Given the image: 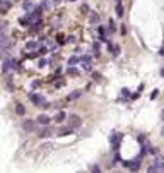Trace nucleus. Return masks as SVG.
Listing matches in <instances>:
<instances>
[{
    "label": "nucleus",
    "instance_id": "nucleus-15",
    "mask_svg": "<svg viewBox=\"0 0 164 173\" xmlns=\"http://www.w3.org/2000/svg\"><path fill=\"white\" fill-rule=\"evenodd\" d=\"M81 96V91H74V93L70 94V99H74V98H79Z\"/></svg>",
    "mask_w": 164,
    "mask_h": 173
},
{
    "label": "nucleus",
    "instance_id": "nucleus-17",
    "mask_svg": "<svg viewBox=\"0 0 164 173\" xmlns=\"http://www.w3.org/2000/svg\"><path fill=\"white\" fill-rule=\"evenodd\" d=\"M97 19H99V17H97L96 14H92V16H91V21H92V23H97Z\"/></svg>",
    "mask_w": 164,
    "mask_h": 173
},
{
    "label": "nucleus",
    "instance_id": "nucleus-19",
    "mask_svg": "<svg viewBox=\"0 0 164 173\" xmlns=\"http://www.w3.org/2000/svg\"><path fill=\"white\" fill-rule=\"evenodd\" d=\"M53 2H55V3H58V2H60V0H53Z\"/></svg>",
    "mask_w": 164,
    "mask_h": 173
},
{
    "label": "nucleus",
    "instance_id": "nucleus-9",
    "mask_svg": "<svg viewBox=\"0 0 164 173\" xmlns=\"http://www.w3.org/2000/svg\"><path fill=\"white\" fill-rule=\"evenodd\" d=\"M116 16L122 17L123 16V7H122V2L118 0V3H116Z\"/></svg>",
    "mask_w": 164,
    "mask_h": 173
},
{
    "label": "nucleus",
    "instance_id": "nucleus-8",
    "mask_svg": "<svg viewBox=\"0 0 164 173\" xmlns=\"http://www.w3.org/2000/svg\"><path fill=\"white\" fill-rule=\"evenodd\" d=\"M65 118H67V115H65L63 112H60V113H57V117H55V122H57V123H62Z\"/></svg>",
    "mask_w": 164,
    "mask_h": 173
},
{
    "label": "nucleus",
    "instance_id": "nucleus-16",
    "mask_svg": "<svg viewBox=\"0 0 164 173\" xmlns=\"http://www.w3.org/2000/svg\"><path fill=\"white\" fill-rule=\"evenodd\" d=\"M26 48H29V50H32V48H36V43L34 41H29L27 45H26Z\"/></svg>",
    "mask_w": 164,
    "mask_h": 173
},
{
    "label": "nucleus",
    "instance_id": "nucleus-3",
    "mask_svg": "<svg viewBox=\"0 0 164 173\" xmlns=\"http://www.w3.org/2000/svg\"><path fill=\"white\" fill-rule=\"evenodd\" d=\"M22 128L26 132H32L36 128V123H34V120H24L22 122Z\"/></svg>",
    "mask_w": 164,
    "mask_h": 173
},
{
    "label": "nucleus",
    "instance_id": "nucleus-22",
    "mask_svg": "<svg viewBox=\"0 0 164 173\" xmlns=\"http://www.w3.org/2000/svg\"><path fill=\"white\" fill-rule=\"evenodd\" d=\"M113 173H122V171H113Z\"/></svg>",
    "mask_w": 164,
    "mask_h": 173
},
{
    "label": "nucleus",
    "instance_id": "nucleus-14",
    "mask_svg": "<svg viewBox=\"0 0 164 173\" xmlns=\"http://www.w3.org/2000/svg\"><path fill=\"white\" fill-rule=\"evenodd\" d=\"M91 171H92V173H101L99 166H96V165H92V166H91Z\"/></svg>",
    "mask_w": 164,
    "mask_h": 173
},
{
    "label": "nucleus",
    "instance_id": "nucleus-7",
    "mask_svg": "<svg viewBox=\"0 0 164 173\" xmlns=\"http://www.w3.org/2000/svg\"><path fill=\"white\" fill-rule=\"evenodd\" d=\"M32 7H34V5H32L31 0H22V9H24V10H27V12H29Z\"/></svg>",
    "mask_w": 164,
    "mask_h": 173
},
{
    "label": "nucleus",
    "instance_id": "nucleus-2",
    "mask_svg": "<svg viewBox=\"0 0 164 173\" xmlns=\"http://www.w3.org/2000/svg\"><path fill=\"white\" fill-rule=\"evenodd\" d=\"M29 99H31L36 106H39V108H48V106H50L48 103L45 101V98L39 96V94H29Z\"/></svg>",
    "mask_w": 164,
    "mask_h": 173
},
{
    "label": "nucleus",
    "instance_id": "nucleus-23",
    "mask_svg": "<svg viewBox=\"0 0 164 173\" xmlns=\"http://www.w3.org/2000/svg\"><path fill=\"white\" fill-rule=\"evenodd\" d=\"M70 2H75V0H70Z\"/></svg>",
    "mask_w": 164,
    "mask_h": 173
},
{
    "label": "nucleus",
    "instance_id": "nucleus-18",
    "mask_svg": "<svg viewBox=\"0 0 164 173\" xmlns=\"http://www.w3.org/2000/svg\"><path fill=\"white\" fill-rule=\"evenodd\" d=\"M46 65V60H39V67H45Z\"/></svg>",
    "mask_w": 164,
    "mask_h": 173
},
{
    "label": "nucleus",
    "instance_id": "nucleus-1",
    "mask_svg": "<svg viewBox=\"0 0 164 173\" xmlns=\"http://www.w3.org/2000/svg\"><path fill=\"white\" fill-rule=\"evenodd\" d=\"M147 173H164V158L162 156H157L154 160V163L149 166Z\"/></svg>",
    "mask_w": 164,
    "mask_h": 173
},
{
    "label": "nucleus",
    "instance_id": "nucleus-5",
    "mask_svg": "<svg viewBox=\"0 0 164 173\" xmlns=\"http://www.w3.org/2000/svg\"><path fill=\"white\" fill-rule=\"evenodd\" d=\"M50 122H52V118H50L48 115H39L38 117V123H41V125H48Z\"/></svg>",
    "mask_w": 164,
    "mask_h": 173
},
{
    "label": "nucleus",
    "instance_id": "nucleus-13",
    "mask_svg": "<svg viewBox=\"0 0 164 173\" xmlns=\"http://www.w3.org/2000/svg\"><path fill=\"white\" fill-rule=\"evenodd\" d=\"M77 62H79V58H77V57H70V58H68V64H70V65L77 64Z\"/></svg>",
    "mask_w": 164,
    "mask_h": 173
},
{
    "label": "nucleus",
    "instance_id": "nucleus-4",
    "mask_svg": "<svg viewBox=\"0 0 164 173\" xmlns=\"http://www.w3.org/2000/svg\"><path fill=\"white\" fill-rule=\"evenodd\" d=\"M81 117L79 115H70V125L72 127H81Z\"/></svg>",
    "mask_w": 164,
    "mask_h": 173
},
{
    "label": "nucleus",
    "instance_id": "nucleus-21",
    "mask_svg": "<svg viewBox=\"0 0 164 173\" xmlns=\"http://www.w3.org/2000/svg\"><path fill=\"white\" fill-rule=\"evenodd\" d=\"M161 74H162V76H164V69H162V71H161Z\"/></svg>",
    "mask_w": 164,
    "mask_h": 173
},
{
    "label": "nucleus",
    "instance_id": "nucleus-6",
    "mask_svg": "<svg viewBox=\"0 0 164 173\" xmlns=\"http://www.w3.org/2000/svg\"><path fill=\"white\" fill-rule=\"evenodd\" d=\"M12 65H14V60H10V58H7V60L3 62V72L10 71V69H12Z\"/></svg>",
    "mask_w": 164,
    "mask_h": 173
},
{
    "label": "nucleus",
    "instance_id": "nucleus-11",
    "mask_svg": "<svg viewBox=\"0 0 164 173\" xmlns=\"http://www.w3.org/2000/svg\"><path fill=\"white\" fill-rule=\"evenodd\" d=\"M50 135H52V130H50V128H45V130L41 132V137H50Z\"/></svg>",
    "mask_w": 164,
    "mask_h": 173
},
{
    "label": "nucleus",
    "instance_id": "nucleus-20",
    "mask_svg": "<svg viewBox=\"0 0 164 173\" xmlns=\"http://www.w3.org/2000/svg\"><path fill=\"white\" fill-rule=\"evenodd\" d=\"M161 55H164V48H162V50H161Z\"/></svg>",
    "mask_w": 164,
    "mask_h": 173
},
{
    "label": "nucleus",
    "instance_id": "nucleus-10",
    "mask_svg": "<svg viewBox=\"0 0 164 173\" xmlns=\"http://www.w3.org/2000/svg\"><path fill=\"white\" fill-rule=\"evenodd\" d=\"M16 113H17V115H24V113H26V108H24V106L19 103V105H17V108H16Z\"/></svg>",
    "mask_w": 164,
    "mask_h": 173
},
{
    "label": "nucleus",
    "instance_id": "nucleus-12",
    "mask_svg": "<svg viewBox=\"0 0 164 173\" xmlns=\"http://www.w3.org/2000/svg\"><path fill=\"white\" fill-rule=\"evenodd\" d=\"M29 21H31V17H22V19H19V23L22 24V26H27Z\"/></svg>",
    "mask_w": 164,
    "mask_h": 173
}]
</instances>
